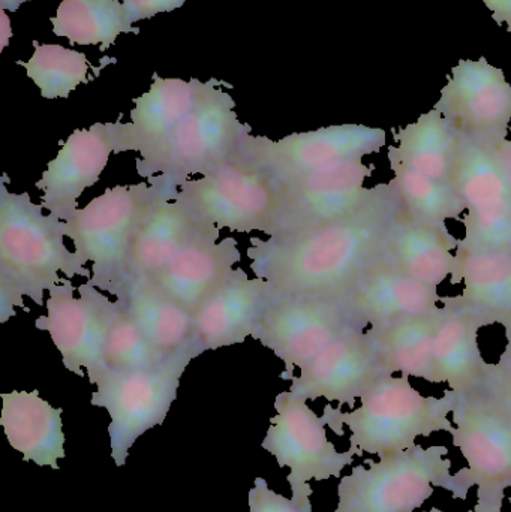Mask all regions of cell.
Masks as SVG:
<instances>
[{"label": "cell", "instance_id": "cell-20", "mask_svg": "<svg viewBox=\"0 0 511 512\" xmlns=\"http://www.w3.org/2000/svg\"><path fill=\"white\" fill-rule=\"evenodd\" d=\"M152 186L155 195L138 224L129 248L126 286L150 279L186 246L221 231L174 200L171 192L158 185Z\"/></svg>", "mask_w": 511, "mask_h": 512}, {"label": "cell", "instance_id": "cell-6", "mask_svg": "<svg viewBox=\"0 0 511 512\" xmlns=\"http://www.w3.org/2000/svg\"><path fill=\"white\" fill-rule=\"evenodd\" d=\"M194 343L167 360L128 372H104L96 376L93 406L107 409L111 456L119 468L125 466L129 448L147 430L161 426L177 397L186 367L198 357Z\"/></svg>", "mask_w": 511, "mask_h": 512}, {"label": "cell", "instance_id": "cell-25", "mask_svg": "<svg viewBox=\"0 0 511 512\" xmlns=\"http://www.w3.org/2000/svg\"><path fill=\"white\" fill-rule=\"evenodd\" d=\"M441 318L438 322L432 355V384L449 385L456 393H467L482 387L488 378L489 363L479 346L483 325L461 307L441 297Z\"/></svg>", "mask_w": 511, "mask_h": 512}, {"label": "cell", "instance_id": "cell-39", "mask_svg": "<svg viewBox=\"0 0 511 512\" xmlns=\"http://www.w3.org/2000/svg\"><path fill=\"white\" fill-rule=\"evenodd\" d=\"M495 156H497L498 164H500L501 170H503L504 176L507 177L511 185V140L500 141V143L492 144Z\"/></svg>", "mask_w": 511, "mask_h": 512}, {"label": "cell", "instance_id": "cell-44", "mask_svg": "<svg viewBox=\"0 0 511 512\" xmlns=\"http://www.w3.org/2000/svg\"><path fill=\"white\" fill-rule=\"evenodd\" d=\"M485 387H486V385H485ZM489 390H491V388H489ZM494 393H495V391H494ZM495 394H498V393H495ZM498 396H500V394H498ZM500 397H501V399H503V400H504V402H506V403H507V405H509V406H510V408H511V402H510V400L504 399V397H503V396H500Z\"/></svg>", "mask_w": 511, "mask_h": 512}, {"label": "cell", "instance_id": "cell-38", "mask_svg": "<svg viewBox=\"0 0 511 512\" xmlns=\"http://www.w3.org/2000/svg\"><path fill=\"white\" fill-rule=\"evenodd\" d=\"M489 11H492V18L498 26L507 24V30L511 33V0H482Z\"/></svg>", "mask_w": 511, "mask_h": 512}, {"label": "cell", "instance_id": "cell-30", "mask_svg": "<svg viewBox=\"0 0 511 512\" xmlns=\"http://www.w3.org/2000/svg\"><path fill=\"white\" fill-rule=\"evenodd\" d=\"M116 300L125 306L162 357H171L194 343V315L149 283H131Z\"/></svg>", "mask_w": 511, "mask_h": 512}, {"label": "cell", "instance_id": "cell-46", "mask_svg": "<svg viewBox=\"0 0 511 512\" xmlns=\"http://www.w3.org/2000/svg\"><path fill=\"white\" fill-rule=\"evenodd\" d=\"M511 490V489H510ZM510 504H511V496H510Z\"/></svg>", "mask_w": 511, "mask_h": 512}, {"label": "cell", "instance_id": "cell-35", "mask_svg": "<svg viewBox=\"0 0 511 512\" xmlns=\"http://www.w3.org/2000/svg\"><path fill=\"white\" fill-rule=\"evenodd\" d=\"M249 510L251 512H312V508H305L291 499L276 495L269 489L266 480L257 478L254 489L249 492Z\"/></svg>", "mask_w": 511, "mask_h": 512}, {"label": "cell", "instance_id": "cell-41", "mask_svg": "<svg viewBox=\"0 0 511 512\" xmlns=\"http://www.w3.org/2000/svg\"><path fill=\"white\" fill-rule=\"evenodd\" d=\"M501 508H503V504H497V502L477 498L476 507H474L470 512H501Z\"/></svg>", "mask_w": 511, "mask_h": 512}, {"label": "cell", "instance_id": "cell-27", "mask_svg": "<svg viewBox=\"0 0 511 512\" xmlns=\"http://www.w3.org/2000/svg\"><path fill=\"white\" fill-rule=\"evenodd\" d=\"M0 426L9 445L23 454L26 462L59 469L57 460L65 459L62 409L53 408L41 399L38 391H12L0 394Z\"/></svg>", "mask_w": 511, "mask_h": 512}, {"label": "cell", "instance_id": "cell-19", "mask_svg": "<svg viewBox=\"0 0 511 512\" xmlns=\"http://www.w3.org/2000/svg\"><path fill=\"white\" fill-rule=\"evenodd\" d=\"M117 147V122L96 123L89 129L72 132L36 182V188L44 194L42 207L66 221L77 210L78 198L96 185Z\"/></svg>", "mask_w": 511, "mask_h": 512}, {"label": "cell", "instance_id": "cell-10", "mask_svg": "<svg viewBox=\"0 0 511 512\" xmlns=\"http://www.w3.org/2000/svg\"><path fill=\"white\" fill-rule=\"evenodd\" d=\"M308 400L294 396L291 391L279 394L275 400L278 414L270 420L261 447L276 457L279 468H290L287 477L293 501L312 508V489L309 481L341 478L342 471L353 465L359 456L354 448L336 450L327 439L326 420L318 417L308 406Z\"/></svg>", "mask_w": 511, "mask_h": 512}, {"label": "cell", "instance_id": "cell-18", "mask_svg": "<svg viewBox=\"0 0 511 512\" xmlns=\"http://www.w3.org/2000/svg\"><path fill=\"white\" fill-rule=\"evenodd\" d=\"M107 295L89 283L72 285L71 279L62 277L48 291L47 315L39 316L35 327L47 331L63 366L77 376L87 378L96 372L101 358L104 307Z\"/></svg>", "mask_w": 511, "mask_h": 512}, {"label": "cell", "instance_id": "cell-16", "mask_svg": "<svg viewBox=\"0 0 511 512\" xmlns=\"http://www.w3.org/2000/svg\"><path fill=\"white\" fill-rule=\"evenodd\" d=\"M371 173L365 162L353 161L290 179L276 177L284 198L278 234L312 230L353 215L371 197L372 188H366Z\"/></svg>", "mask_w": 511, "mask_h": 512}, {"label": "cell", "instance_id": "cell-36", "mask_svg": "<svg viewBox=\"0 0 511 512\" xmlns=\"http://www.w3.org/2000/svg\"><path fill=\"white\" fill-rule=\"evenodd\" d=\"M186 0H122L129 23L155 17L161 12H171L183 6Z\"/></svg>", "mask_w": 511, "mask_h": 512}, {"label": "cell", "instance_id": "cell-24", "mask_svg": "<svg viewBox=\"0 0 511 512\" xmlns=\"http://www.w3.org/2000/svg\"><path fill=\"white\" fill-rule=\"evenodd\" d=\"M453 283L462 294L443 297L476 316L483 327L511 322V252L456 249Z\"/></svg>", "mask_w": 511, "mask_h": 512}, {"label": "cell", "instance_id": "cell-3", "mask_svg": "<svg viewBox=\"0 0 511 512\" xmlns=\"http://www.w3.org/2000/svg\"><path fill=\"white\" fill-rule=\"evenodd\" d=\"M458 393L447 390L443 397H426L410 384V376L384 375L365 396L359 408L342 412L324 408V420L336 433L351 432L350 448L378 459L416 447L417 438L432 433H452L450 420Z\"/></svg>", "mask_w": 511, "mask_h": 512}, {"label": "cell", "instance_id": "cell-43", "mask_svg": "<svg viewBox=\"0 0 511 512\" xmlns=\"http://www.w3.org/2000/svg\"><path fill=\"white\" fill-rule=\"evenodd\" d=\"M24 2H29V0H0V9H2V11L15 12L18 11V8H20Z\"/></svg>", "mask_w": 511, "mask_h": 512}, {"label": "cell", "instance_id": "cell-5", "mask_svg": "<svg viewBox=\"0 0 511 512\" xmlns=\"http://www.w3.org/2000/svg\"><path fill=\"white\" fill-rule=\"evenodd\" d=\"M446 447L420 445L390 454L369 468L354 466L338 486V508L333 512H414L434 495L435 487L462 499Z\"/></svg>", "mask_w": 511, "mask_h": 512}, {"label": "cell", "instance_id": "cell-17", "mask_svg": "<svg viewBox=\"0 0 511 512\" xmlns=\"http://www.w3.org/2000/svg\"><path fill=\"white\" fill-rule=\"evenodd\" d=\"M384 375H390L366 330H351L327 345L291 378V393L305 400L354 408Z\"/></svg>", "mask_w": 511, "mask_h": 512}, {"label": "cell", "instance_id": "cell-45", "mask_svg": "<svg viewBox=\"0 0 511 512\" xmlns=\"http://www.w3.org/2000/svg\"><path fill=\"white\" fill-rule=\"evenodd\" d=\"M425 512H444V511L438 510V508H431V510L425 511Z\"/></svg>", "mask_w": 511, "mask_h": 512}, {"label": "cell", "instance_id": "cell-28", "mask_svg": "<svg viewBox=\"0 0 511 512\" xmlns=\"http://www.w3.org/2000/svg\"><path fill=\"white\" fill-rule=\"evenodd\" d=\"M395 140L396 146L389 147V159L453 186L462 138L440 111L434 108L422 114L417 122L395 132Z\"/></svg>", "mask_w": 511, "mask_h": 512}, {"label": "cell", "instance_id": "cell-22", "mask_svg": "<svg viewBox=\"0 0 511 512\" xmlns=\"http://www.w3.org/2000/svg\"><path fill=\"white\" fill-rule=\"evenodd\" d=\"M344 300L363 328L426 315L441 307L438 288L402 273L387 258L369 268Z\"/></svg>", "mask_w": 511, "mask_h": 512}, {"label": "cell", "instance_id": "cell-9", "mask_svg": "<svg viewBox=\"0 0 511 512\" xmlns=\"http://www.w3.org/2000/svg\"><path fill=\"white\" fill-rule=\"evenodd\" d=\"M453 444L467 460L456 475L462 501L477 487V498L503 504L511 489V408L488 387L458 393L452 412Z\"/></svg>", "mask_w": 511, "mask_h": 512}, {"label": "cell", "instance_id": "cell-7", "mask_svg": "<svg viewBox=\"0 0 511 512\" xmlns=\"http://www.w3.org/2000/svg\"><path fill=\"white\" fill-rule=\"evenodd\" d=\"M153 195L147 182L116 186L66 219L75 254L92 262L89 285L116 298L125 291L129 248Z\"/></svg>", "mask_w": 511, "mask_h": 512}, {"label": "cell", "instance_id": "cell-33", "mask_svg": "<svg viewBox=\"0 0 511 512\" xmlns=\"http://www.w3.org/2000/svg\"><path fill=\"white\" fill-rule=\"evenodd\" d=\"M389 164L393 173L390 182L402 207L410 215L438 224H447L450 219H459L464 215L467 209L455 186L429 179L401 162L389 159Z\"/></svg>", "mask_w": 511, "mask_h": 512}, {"label": "cell", "instance_id": "cell-13", "mask_svg": "<svg viewBox=\"0 0 511 512\" xmlns=\"http://www.w3.org/2000/svg\"><path fill=\"white\" fill-rule=\"evenodd\" d=\"M435 110L464 141L495 144L506 140L511 122V86L503 69L485 57L461 60L447 75Z\"/></svg>", "mask_w": 511, "mask_h": 512}, {"label": "cell", "instance_id": "cell-15", "mask_svg": "<svg viewBox=\"0 0 511 512\" xmlns=\"http://www.w3.org/2000/svg\"><path fill=\"white\" fill-rule=\"evenodd\" d=\"M201 81L153 77L149 92L135 99L131 123L117 122V153L138 152L137 173L144 179L159 176L174 129L197 104Z\"/></svg>", "mask_w": 511, "mask_h": 512}, {"label": "cell", "instance_id": "cell-1", "mask_svg": "<svg viewBox=\"0 0 511 512\" xmlns=\"http://www.w3.org/2000/svg\"><path fill=\"white\" fill-rule=\"evenodd\" d=\"M401 207L392 182L378 183L369 200L347 218L266 240L252 237V271L278 295L344 298L369 268L386 258Z\"/></svg>", "mask_w": 511, "mask_h": 512}, {"label": "cell", "instance_id": "cell-32", "mask_svg": "<svg viewBox=\"0 0 511 512\" xmlns=\"http://www.w3.org/2000/svg\"><path fill=\"white\" fill-rule=\"evenodd\" d=\"M167 360L149 342L140 325L129 315L119 300L107 297L104 307V330H102L101 358L90 384L104 372H128L146 369Z\"/></svg>", "mask_w": 511, "mask_h": 512}, {"label": "cell", "instance_id": "cell-14", "mask_svg": "<svg viewBox=\"0 0 511 512\" xmlns=\"http://www.w3.org/2000/svg\"><path fill=\"white\" fill-rule=\"evenodd\" d=\"M386 146L384 129L351 123L291 134L278 141L251 137L252 152L278 179L303 176L345 162L363 161Z\"/></svg>", "mask_w": 511, "mask_h": 512}, {"label": "cell", "instance_id": "cell-21", "mask_svg": "<svg viewBox=\"0 0 511 512\" xmlns=\"http://www.w3.org/2000/svg\"><path fill=\"white\" fill-rule=\"evenodd\" d=\"M278 297L267 280L234 268L224 283L194 315V345L198 354L243 343L270 303Z\"/></svg>", "mask_w": 511, "mask_h": 512}, {"label": "cell", "instance_id": "cell-42", "mask_svg": "<svg viewBox=\"0 0 511 512\" xmlns=\"http://www.w3.org/2000/svg\"><path fill=\"white\" fill-rule=\"evenodd\" d=\"M12 36V29L9 27L8 15L5 14V11H2V32H0V38H2V47H0V51L5 50L6 45H8V39Z\"/></svg>", "mask_w": 511, "mask_h": 512}, {"label": "cell", "instance_id": "cell-37", "mask_svg": "<svg viewBox=\"0 0 511 512\" xmlns=\"http://www.w3.org/2000/svg\"><path fill=\"white\" fill-rule=\"evenodd\" d=\"M486 387L491 388L495 393L503 396L504 399L511 402V375L498 369L495 364L489 363L488 378H486Z\"/></svg>", "mask_w": 511, "mask_h": 512}, {"label": "cell", "instance_id": "cell-29", "mask_svg": "<svg viewBox=\"0 0 511 512\" xmlns=\"http://www.w3.org/2000/svg\"><path fill=\"white\" fill-rule=\"evenodd\" d=\"M441 307L426 315L366 328L384 369L395 375L432 379V355Z\"/></svg>", "mask_w": 511, "mask_h": 512}, {"label": "cell", "instance_id": "cell-2", "mask_svg": "<svg viewBox=\"0 0 511 512\" xmlns=\"http://www.w3.org/2000/svg\"><path fill=\"white\" fill-rule=\"evenodd\" d=\"M9 177H0V322L15 316V307L29 312L24 298L44 304V292L63 276L92 277L86 261L65 246L66 222L48 213L30 195L8 191Z\"/></svg>", "mask_w": 511, "mask_h": 512}, {"label": "cell", "instance_id": "cell-34", "mask_svg": "<svg viewBox=\"0 0 511 512\" xmlns=\"http://www.w3.org/2000/svg\"><path fill=\"white\" fill-rule=\"evenodd\" d=\"M35 53L24 66L27 77L39 87L45 99L68 98L80 84L89 83L90 63L86 54L57 44H36Z\"/></svg>", "mask_w": 511, "mask_h": 512}, {"label": "cell", "instance_id": "cell-23", "mask_svg": "<svg viewBox=\"0 0 511 512\" xmlns=\"http://www.w3.org/2000/svg\"><path fill=\"white\" fill-rule=\"evenodd\" d=\"M219 233L195 240L179 252L158 274L141 282L149 283L189 313L195 315L204 301L222 285L242 261L233 237L218 242Z\"/></svg>", "mask_w": 511, "mask_h": 512}, {"label": "cell", "instance_id": "cell-11", "mask_svg": "<svg viewBox=\"0 0 511 512\" xmlns=\"http://www.w3.org/2000/svg\"><path fill=\"white\" fill-rule=\"evenodd\" d=\"M351 330H366L351 315L341 297L278 295L255 325L252 339L281 358L282 378H293L327 345Z\"/></svg>", "mask_w": 511, "mask_h": 512}, {"label": "cell", "instance_id": "cell-8", "mask_svg": "<svg viewBox=\"0 0 511 512\" xmlns=\"http://www.w3.org/2000/svg\"><path fill=\"white\" fill-rule=\"evenodd\" d=\"M222 84L215 78L201 84L197 104L174 129L162 173L147 183L176 194L192 176L213 173L245 149L251 126L240 122L236 102L219 89Z\"/></svg>", "mask_w": 511, "mask_h": 512}, {"label": "cell", "instance_id": "cell-40", "mask_svg": "<svg viewBox=\"0 0 511 512\" xmlns=\"http://www.w3.org/2000/svg\"><path fill=\"white\" fill-rule=\"evenodd\" d=\"M504 330H506V348L495 366L511 375V322L504 327Z\"/></svg>", "mask_w": 511, "mask_h": 512}, {"label": "cell", "instance_id": "cell-26", "mask_svg": "<svg viewBox=\"0 0 511 512\" xmlns=\"http://www.w3.org/2000/svg\"><path fill=\"white\" fill-rule=\"evenodd\" d=\"M458 243L447 224L423 221L401 207L390 231L386 258L402 273L438 288L452 277Z\"/></svg>", "mask_w": 511, "mask_h": 512}, {"label": "cell", "instance_id": "cell-12", "mask_svg": "<svg viewBox=\"0 0 511 512\" xmlns=\"http://www.w3.org/2000/svg\"><path fill=\"white\" fill-rule=\"evenodd\" d=\"M453 186L467 209L459 248L511 252V185L492 144L462 140Z\"/></svg>", "mask_w": 511, "mask_h": 512}, {"label": "cell", "instance_id": "cell-4", "mask_svg": "<svg viewBox=\"0 0 511 512\" xmlns=\"http://www.w3.org/2000/svg\"><path fill=\"white\" fill-rule=\"evenodd\" d=\"M251 137L239 155L207 176L186 180L173 198L219 230L272 237L282 230L281 183L252 152Z\"/></svg>", "mask_w": 511, "mask_h": 512}, {"label": "cell", "instance_id": "cell-31", "mask_svg": "<svg viewBox=\"0 0 511 512\" xmlns=\"http://www.w3.org/2000/svg\"><path fill=\"white\" fill-rule=\"evenodd\" d=\"M51 23L54 35L75 45H102V50L111 47L120 33L140 32L129 23L119 0H63Z\"/></svg>", "mask_w": 511, "mask_h": 512}]
</instances>
